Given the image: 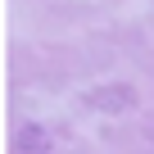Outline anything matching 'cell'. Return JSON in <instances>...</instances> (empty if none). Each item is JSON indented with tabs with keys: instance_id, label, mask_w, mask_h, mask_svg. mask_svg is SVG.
I'll use <instances>...</instances> for the list:
<instances>
[{
	"instance_id": "obj_1",
	"label": "cell",
	"mask_w": 154,
	"mask_h": 154,
	"mask_svg": "<svg viewBox=\"0 0 154 154\" xmlns=\"http://www.w3.org/2000/svg\"><path fill=\"white\" fill-rule=\"evenodd\" d=\"M86 100H91V109H104V113H118V109H131L136 104L131 86H95Z\"/></svg>"
},
{
	"instance_id": "obj_2",
	"label": "cell",
	"mask_w": 154,
	"mask_h": 154,
	"mask_svg": "<svg viewBox=\"0 0 154 154\" xmlns=\"http://www.w3.org/2000/svg\"><path fill=\"white\" fill-rule=\"evenodd\" d=\"M45 149H50V131L36 127V122H27L18 131V154H45Z\"/></svg>"
}]
</instances>
